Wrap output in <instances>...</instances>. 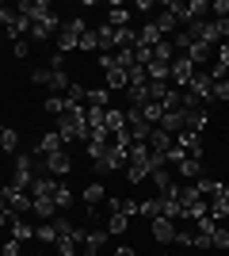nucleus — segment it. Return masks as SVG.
I'll use <instances>...</instances> for the list:
<instances>
[{
	"label": "nucleus",
	"instance_id": "3",
	"mask_svg": "<svg viewBox=\"0 0 229 256\" xmlns=\"http://www.w3.org/2000/svg\"><path fill=\"white\" fill-rule=\"evenodd\" d=\"M191 76H195V62H191L187 54H176L172 65H168V80H172L176 88H187V84H191Z\"/></svg>",
	"mask_w": 229,
	"mask_h": 256
},
{
	"label": "nucleus",
	"instance_id": "39",
	"mask_svg": "<svg viewBox=\"0 0 229 256\" xmlns=\"http://www.w3.org/2000/svg\"><path fill=\"white\" fill-rule=\"evenodd\" d=\"M80 54H92V50H99V38H96V31H84L80 34V46H76Z\"/></svg>",
	"mask_w": 229,
	"mask_h": 256
},
{
	"label": "nucleus",
	"instance_id": "24",
	"mask_svg": "<svg viewBox=\"0 0 229 256\" xmlns=\"http://www.w3.org/2000/svg\"><path fill=\"white\" fill-rule=\"evenodd\" d=\"M0 150H4V153H19V134H15L11 126L0 130Z\"/></svg>",
	"mask_w": 229,
	"mask_h": 256
},
{
	"label": "nucleus",
	"instance_id": "15",
	"mask_svg": "<svg viewBox=\"0 0 229 256\" xmlns=\"http://www.w3.org/2000/svg\"><path fill=\"white\" fill-rule=\"evenodd\" d=\"M103 122H107L111 138H115V134H122V130H126V111H122V107H107V115H103Z\"/></svg>",
	"mask_w": 229,
	"mask_h": 256
},
{
	"label": "nucleus",
	"instance_id": "8",
	"mask_svg": "<svg viewBox=\"0 0 229 256\" xmlns=\"http://www.w3.org/2000/svg\"><path fill=\"white\" fill-rule=\"evenodd\" d=\"M149 230H153V241H157V245H172L176 241V222L172 218H153Z\"/></svg>",
	"mask_w": 229,
	"mask_h": 256
},
{
	"label": "nucleus",
	"instance_id": "43",
	"mask_svg": "<svg viewBox=\"0 0 229 256\" xmlns=\"http://www.w3.org/2000/svg\"><path fill=\"white\" fill-rule=\"evenodd\" d=\"M31 80H34V84H50V69H34Z\"/></svg>",
	"mask_w": 229,
	"mask_h": 256
},
{
	"label": "nucleus",
	"instance_id": "25",
	"mask_svg": "<svg viewBox=\"0 0 229 256\" xmlns=\"http://www.w3.org/2000/svg\"><path fill=\"white\" fill-rule=\"evenodd\" d=\"M65 100H69L73 107H84V104H88V88H84V84H76V80H73V84L65 88Z\"/></svg>",
	"mask_w": 229,
	"mask_h": 256
},
{
	"label": "nucleus",
	"instance_id": "37",
	"mask_svg": "<svg viewBox=\"0 0 229 256\" xmlns=\"http://www.w3.org/2000/svg\"><path fill=\"white\" fill-rule=\"evenodd\" d=\"M76 230H80V226H73L69 218H54V234L57 237H76Z\"/></svg>",
	"mask_w": 229,
	"mask_h": 256
},
{
	"label": "nucleus",
	"instance_id": "46",
	"mask_svg": "<svg viewBox=\"0 0 229 256\" xmlns=\"http://www.w3.org/2000/svg\"><path fill=\"white\" fill-rule=\"evenodd\" d=\"M115 256H138V252H134V248H126V245H119V248H115Z\"/></svg>",
	"mask_w": 229,
	"mask_h": 256
},
{
	"label": "nucleus",
	"instance_id": "27",
	"mask_svg": "<svg viewBox=\"0 0 229 256\" xmlns=\"http://www.w3.org/2000/svg\"><path fill=\"white\" fill-rule=\"evenodd\" d=\"M172 58H176V46H172V42H164V38H161V42L153 46V62H164V65H172Z\"/></svg>",
	"mask_w": 229,
	"mask_h": 256
},
{
	"label": "nucleus",
	"instance_id": "11",
	"mask_svg": "<svg viewBox=\"0 0 229 256\" xmlns=\"http://www.w3.org/2000/svg\"><path fill=\"white\" fill-rule=\"evenodd\" d=\"M19 12H23V16H27L31 23H34V20H46V16H54V8H50L46 0H23Z\"/></svg>",
	"mask_w": 229,
	"mask_h": 256
},
{
	"label": "nucleus",
	"instance_id": "5",
	"mask_svg": "<svg viewBox=\"0 0 229 256\" xmlns=\"http://www.w3.org/2000/svg\"><path fill=\"white\" fill-rule=\"evenodd\" d=\"M0 192H4V203H8V210L15 214V218H23V214L31 210V192H19V188H11V184H4V188H0Z\"/></svg>",
	"mask_w": 229,
	"mask_h": 256
},
{
	"label": "nucleus",
	"instance_id": "2",
	"mask_svg": "<svg viewBox=\"0 0 229 256\" xmlns=\"http://www.w3.org/2000/svg\"><path fill=\"white\" fill-rule=\"evenodd\" d=\"M107 230H103V226H80V230H76V245L84 248V256H99L103 252V245H107Z\"/></svg>",
	"mask_w": 229,
	"mask_h": 256
},
{
	"label": "nucleus",
	"instance_id": "48",
	"mask_svg": "<svg viewBox=\"0 0 229 256\" xmlns=\"http://www.w3.org/2000/svg\"><path fill=\"white\" fill-rule=\"evenodd\" d=\"M0 176H4V164H0Z\"/></svg>",
	"mask_w": 229,
	"mask_h": 256
},
{
	"label": "nucleus",
	"instance_id": "30",
	"mask_svg": "<svg viewBox=\"0 0 229 256\" xmlns=\"http://www.w3.org/2000/svg\"><path fill=\"white\" fill-rule=\"evenodd\" d=\"M172 88H168V80H149V104H164V96H168Z\"/></svg>",
	"mask_w": 229,
	"mask_h": 256
},
{
	"label": "nucleus",
	"instance_id": "12",
	"mask_svg": "<svg viewBox=\"0 0 229 256\" xmlns=\"http://www.w3.org/2000/svg\"><path fill=\"white\" fill-rule=\"evenodd\" d=\"M57 27H61V20H57V16L34 20V23H31V38H50V34H57Z\"/></svg>",
	"mask_w": 229,
	"mask_h": 256
},
{
	"label": "nucleus",
	"instance_id": "18",
	"mask_svg": "<svg viewBox=\"0 0 229 256\" xmlns=\"http://www.w3.org/2000/svg\"><path fill=\"white\" fill-rule=\"evenodd\" d=\"M149 172H153L149 160H130V164H126V180H130V184H142Z\"/></svg>",
	"mask_w": 229,
	"mask_h": 256
},
{
	"label": "nucleus",
	"instance_id": "33",
	"mask_svg": "<svg viewBox=\"0 0 229 256\" xmlns=\"http://www.w3.org/2000/svg\"><path fill=\"white\" fill-rule=\"evenodd\" d=\"M145 76H149V80H168V65L164 62H149L145 65Z\"/></svg>",
	"mask_w": 229,
	"mask_h": 256
},
{
	"label": "nucleus",
	"instance_id": "31",
	"mask_svg": "<svg viewBox=\"0 0 229 256\" xmlns=\"http://www.w3.org/2000/svg\"><path fill=\"white\" fill-rule=\"evenodd\" d=\"M138 42V31H134V27H115V46H134Z\"/></svg>",
	"mask_w": 229,
	"mask_h": 256
},
{
	"label": "nucleus",
	"instance_id": "13",
	"mask_svg": "<svg viewBox=\"0 0 229 256\" xmlns=\"http://www.w3.org/2000/svg\"><path fill=\"white\" fill-rule=\"evenodd\" d=\"M54 195H34V203H31V214H38L42 222H54Z\"/></svg>",
	"mask_w": 229,
	"mask_h": 256
},
{
	"label": "nucleus",
	"instance_id": "10",
	"mask_svg": "<svg viewBox=\"0 0 229 256\" xmlns=\"http://www.w3.org/2000/svg\"><path fill=\"white\" fill-rule=\"evenodd\" d=\"M176 172H180L184 180H199V176H203V157H191V153L180 157L176 160Z\"/></svg>",
	"mask_w": 229,
	"mask_h": 256
},
{
	"label": "nucleus",
	"instance_id": "4",
	"mask_svg": "<svg viewBox=\"0 0 229 256\" xmlns=\"http://www.w3.org/2000/svg\"><path fill=\"white\" fill-rule=\"evenodd\" d=\"M184 92H191L199 104H214V80H210V73L207 69H195V76H191V84Z\"/></svg>",
	"mask_w": 229,
	"mask_h": 256
},
{
	"label": "nucleus",
	"instance_id": "32",
	"mask_svg": "<svg viewBox=\"0 0 229 256\" xmlns=\"http://www.w3.org/2000/svg\"><path fill=\"white\" fill-rule=\"evenodd\" d=\"M11 237H15V241H31L34 237V230L27 222H23V218H11Z\"/></svg>",
	"mask_w": 229,
	"mask_h": 256
},
{
	"label": "nucleus",
	"instance_id": "34",
	"mask_svg": "<svg viewBox=\"0 0 229 256\" xmlns=\"http://www.w3.org/2000/svg\"><path fill=\"white\" fill-rule=\"evenodd\" d=\"M42 107H46V111H50V115L57 118V115H65V107H69V100H65V96H50V100H46Z\"/></svg>",
	"mask_w": 229,
	"mask_h": 256
},
{
	"label": "nucleus",
	"instance_id": "6",
	"mask_svg": "<svg viewBox=\"0 0 229 256\" xmlns=\"http://www.w3.org/2000/svg\"><path fill=\"white\" fill-rule=\"evenodd\" d=\"M42 164H46V172H50L54 180H65V176H69V168H73V157H69L65 150H57V153H50V157H46Z\"/></svg>",
	"mask_w": 229,
	"mask_h": 256
},
{
	"label": "nucleus",
	"instance_id": "14",
	"mask_svg": "<svg viewBox=\"0 0 229 256\" xmlns=\"http://www.w3.org/2000/svg\"><path fill=\"white\" fill-rule=\"evenodd\" d=\"M157 42H161V31H157V27L145 20L142 27H138V42H134V46H142V50H153Z\"/></svg>",
	"mask_w": 229,
	"mask_h": 256
},
{
	"label": "nucleus",
	"instance_id": "35",
	"mask_svg": "<svg viewBox=\"0 0 229 256\" xmlns=\"http://www.w3.org/2000/svg\"><path fill=\"white\" fill-rule=\"evenodd\" d=\"M210 218H214V222H222V218H229V203H226V199H222V195H218V199H210Z\"/></svg>",
	"mask_w": 229,
	"mask_h": 256
},
{
	"label": "nucleus",
	"instance_id": "41",
	"mask_svg": "<svg viewBox=\"0 0 229 256\" xmlns=\"http://www.w3.org/2000/svg\"><path fill=\"white\" fill-rule=\"evenodd\" d=\"M0 23H4V27H11V23H15V8L0 4Z\"/></svg>",
	"mask_w": 229,
	"mask_h": 256
},
{
	"label": "nucleus",
	"instance_id": "1",
	"mask_svg": "<svg viewBox=\"0 0 229 256\" xmlns=\"http://www.w3.org/2000/svg\"><path fill=\"white\" fill-rule=\"evenodd\" d=\"M88 27H84V20L80 16H73V20H65L61 27H57V34H54V46H57V54H69V50H76L80 46V34H84Z\"/></svg>",
	"mask_w": 229,
	"mask_h": 256
},
{
	"label": "nucleus",
	"instance_id": "7",
	"mask_svg": "<svg viewBox=\"0 0 229 256\" xmlns=\"http://www.w3.org/2000/svg\"><path fill=\"white\" fill-rule=\"evenodd\" d=\"M57 150H65V142H61V134H57V130H50V134H42V138H38V142H34V157H38V160H46V157H50V153H57Z\"/></svg>",
	"mask_w": 229,
	"mask_h": 256
},
{
	"label": "nucleus",
	"instance_id": "22",
	"mask_svg": "<svg viewBox=\"0 0 229 256\" xmlns=\"http://www.w3.org/2000/svg\"><path fill=\"white\" fill-rule=\"evenodd\" d=\"M153 27H157V31H161V38H164V34H168V31H176V16H172V12H168V8H164L161 12V16H153Z\"/></svg>",
	"mask_w": 229,
	"mask_h": 256
},
{
	"label": "nucleus",
	"instance_id": "16",
	"mask_svg": "<svg viewBox=\"0 0 229 256\" xmlns=\"http://www.w3.org/2000/svg\"><path fill=\"white\" fill-rule=\"evenodd\" d=\"M130 16H134V8H130V4H111L107 23H111V27H130Z\"/></svg>",
	"mask_w": 229,
	"mask_h": 256
},
{
	"label": "nucleus",
	"instance_id": "47",
	"mask_svg": "<svg viewBox=\"0 0 229 256\" xmlns=\"http://www.w3.org/2000/svg\"><path fill=\"white\" fill-rule=\"evenodd\" d=\"M222 199H226V203H229V184H222Z\"/></svg>",
	"mask_w": 229,
	"mask_h": 256
},
{
	"label": "nucleus",
	"instance_id": "17",
	"mask_svg": "<svg viewBox=\"0 0 229 256\" xmlns=\"http://www.w3.org/2000/svg\"><path fill=\"white\" fill-rule=\"evenodd\" d=\"M96 38H99V54H115L119 50V46H115V27H111V23L96 27Z\"/></svg>",
	"mask_w": 229,
	"mask_h": 256
},
{
	"label": "nucleus",
	"instance_id": "36",
	"mask_svg": "<svg viewBox=\"0 0 229 256\" xmlns=\"http://www.w3.org/2000/svg\"><path fill=\"white\" fill-rule=\"evenodd\" d=\"M210 248H229V230H226V226H214V234H210Z\"/></svg>",
	"mask_w": 229,
	"mask_h": 256
},
{
	"label": "nucleus",
	"instance_id": "29",
	"mask_svg": "<svg viewBox=\"0 0 229 256\" xmlns=\"http://www.w3.org/2000/svg\"><path fill=\"white\" fill-rule=\"evenodd\" d=\"M103 199H107L103 184H88L84 188V206H96V203H103Z\"/></svg>",
	"mask_w": 229,
	"mask_h": 256
},
{
	"label": "nucleus",
	"instance_id": "44",
	"mask_svg": "<svg viewBox=\"0 0 229 256\" xmlns=\"http://www.w3.org/2000/svg\"><path fill=\"white\" fill-rule=\"evenodd\" d=\"M27 54H31V46H27V42H23V38H19V42H15V58H19V62H23Z\"/></svg>",
	"mask_w": 229,
	"mask_h": 256
},
{
	"label": "nucleus",
	"instance_id": "23",
	"mask_svg": "<svg viewBox=\"0 0 229 256\" xmlns=\"http://www.w3.org/2000/svg\"><path fill=\"white\" fill-rule=\"evenodd\" d=\"M84 107H103V111H107L111 107V92L107 88H88V104Z\"/></svg>",
	"mask_w": 229,
	"mask_h": 256
},
{
	"label": "nucleus",
	"instance_id": "26",
	"mask_svg": "<svg viewBox=\"0 0 229 256\" xmlns=\"http://www.w3.org/2000/svg\"><path fill=\"white\" fill-rule=\"evenodd\" d=\"M69 203H73V188L57 180V188H54V206H57V210H65Z\"/></svg>",
	"mask_w": 229,
	"mask_h": 256
},
{
	"label": "nucleus",
	"instance_id": "21",
	"mask_svg": "<svg viewBox=\"0 0 229 256\" xmlns=\"http://www.w3.org/2000/svg\"><path fill=\"white\" fill-rule=\"evenodd\" d=\"M138 214H142V218H161V195H149V199H142V203H138Z\"/></svg>",
	"mask_w": 229,
	"mask_h": 256
},
{
	"label": "nucleus",
	"instance_id": "38",
	"mask_svg": "<svg viewBox=\"0 0 229 256\" xmlns=\"http://www.w3.org/2000/svg\"><path fill=\"white\" fill-rule=\"evenodd\" d=\"M34 237H38L42 245H54V241H57V234H54V222H42L38 230H34Z\"/></svg>",
	"mask_w": 229,
	"mask_h": 256
},
{
	"label": "nucleus",
	"instance_id": "28",
	"mask_svg": "<svg viewBox=\"0 0 229 256\" xmlns=\"http://www.w3.org/2000/svg\"><path fill=\"white\" fill-rule=\"evenodd\" d=\"M103 230H107L111 237H115V234H126V230H130V218H126V214H111Z\"/></svg>",
	"mask_w": 229,
	"mask_h": 256
},
{
	"label": "nucleus",
	"instance_id": "45",
	"mask_svg": "<svg viewBox=\"0 0 229 256\" xmlns=\"http://www.w3.org/2000/svg\"><path fill=\"white\" fill-rule=\"evenodd\" d=\"M153 8H157L153 0H138V4H134V12H153Z\"/></svg>",
	"mask_w": 229,
	"mask_h": 256
},
{
	"label": "nucleus",
	"instance_id": "9",
	"mask_svg": "<svg viewBox=\"0 0 229 256\" xmlns=\"http://www.w3.org/2000/svg\"><path fill=\"white\" fill-rule=\"evenodd\" d=\"M149 180H153V188H157V195H168L176 188V180H172V168L168 164H157V168L149 172Z\"/></svg>",
	"mask_w": 229,
	"mask_h": 256
},
{
	"label": "nucleus",
	"instance_id": "20",
	"mask_svg": "<svg viewBox=\"0 0 229 256\" xmlns=\"http://www.w3.org/2000/svg\"><path fill=\"white\" fill-rule=\"evenodd\" d=\"M69 84H73V80H69L65 69H54V73H50V96H65Z\"/></svg>",
	"mask_w": 229,
	"mask_h": 256
},
{
	"label": "nucleus",
	"instance_id": "40",
	"mask_svg": "<svg viewBox=\"0 0 229 256\" xmlns=\"http://www.w3.org/2000/svg\"><path fill=\"white\" fill-rule=\"evenodd\" d=\"M214 100H218V104H229V80H218V84H214Z\"/></svg>",
	"mask_w": 229,
	"mask_h": 256
},
{
	"label": "nucleus",
	"instance_id": "49",
	"mask_svg": "<svg viewBox=\"0 0 229 256\" xmlns=\"http://www.w3.org/2000/svg\"><path fill=\"white\" fill-rule=\"evenodd\" d=\"M38 256H46V252H38Z\"/></svg>",
	"mask_w": 229,
	"mask_h": 256
},
{
	"label": "nucleus",
	"instance_id": "19",
	"mask_svg": "<svg viewBox=\"0 0 229 256\" xmlns=\"http://www.w3.org/2000/svg\"><path fill=\"white\" fill-rule=\"evenodd\" d=\"M195 188H199L203 199H218V195H222V180H210V176H199Z\"/></svg>",
	"mask_w": 229,
	"mask_h": 256
},
{
	"label": "nucleus",
	"instance_id": "42",
	"mask_svg": "<svg viewBox=\"0 0 229 256\" xmlns=\"http://www.w3.org/2000/svg\"><path fill=\"white\" fill-rule=\"evenodd\" d=\"M0 256H19V241H15V237L4 241V245H0Z\"/></svg>",
	"mask_w": 229,
	"mask_h": 256
}]
</instances>
